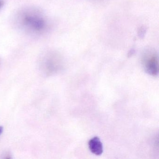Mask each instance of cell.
<instances>
[{"instance_id": "5b68a950", "label": "cell", "mask_w": 159, "mask_h": 159, "mask_svg": "<svg viewBox=\"0 0 159 159\" xmlns=\"http://www.w3.org/2000/svg\"><path fill=\"white\" fill-rule=\"evenodd\" d=\"M3 127L2 126H0V135L2 134V132H3Z\"/></svg>"}, {"instance_id": "6da1fadb", "label": "cell", "mask_w": 159, "mask_h": 159, "mask_svg": "<svg viewBox=\"0 0 159 159\" xmlns=\"http://www.w3.org/2000/svg\"><path fill=\"white\" fill-rule=\"evenodd\" d=\"M17 23L24 30L32 34H41L47 29V22L41 12L35 9H27L18 14Z\"/></svg>"}, {"instance_id": "3957f363", "label": "cell", "mask_w": 159, "mask_h": 159, "mask_svg": "<svg viewBox=\"0 0 159 159\" xmlns=\"http://www.w3.org/2000/svg\"><path fill=\"white\" fill-rule=\"evenodd\" d=\"M88 145L89 149L93 154L100 155L103 153V148L102 142L97 137L91 139L89 140Z\"/></svg>"}, {"instance_id": "7a4b0ae2", "label": "cell", "mask_w": 159, "mask_h": 159, "mask_svg": "<svg viewBox=\"0 0 159 159\" xmlns=\"http://www.w3.org/2000/svg\"><path fill=\"white\" fill-rule=\"evenodd\" d=\"M145 71L151 76L156 77L159 74V60L156 54L150 53L145 55L143 60Z\"/></svg>"}, {"instance_id": "277c9868", "label": "cell", "mask_w": 159, "mask_h": 159, "mask_svg": "<svg viewBox=\"0 0 159 159\" xmlns=\"http://www.w3.org/2000/svg\"><path fill=\"white\" fill-rule=\"evenodd\" d=\"M3 4H4V2H3L2 0H0V9H1L3 6Z\"/></svg>"}]
</instances>
